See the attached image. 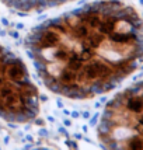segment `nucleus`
<instances>
[{
  "mask_svg": "<svg viewBox=\"0 0 143 150\" xmlns=\"http://www.w3.org/2000/svg\"><path fill=\"white\" fill-rule=\"evenodd\" d=\"M25 48L52 93L88 100L143 65V18L121 0H100L40 24Z\"/></svg>",
  "mask_w": 143,
  "mask_h": 150,
  "instance_id": "nucleus-1",
  "label": "nucleus"
},
{
  "mask_svg": "<svg viewBox=\"0 0 143 150\" xmlns=\"http://www.w3.org/2000/svg\"><path fill=\"white\" fill-rule=\"evenodd\" d=\"M97 136L108 149H143V80L126 87L107 104Z\"/></svg>",
  "mask_w": 143,
  "mask_h": 150,
  "instance_id": "nucleus-2",
  "label": "nucleus"
},
{
  "mask_svg": "<svg viewBox=\"0 0 143 150\" xmlns=\"http://www.w3.org/2000/svg\"><path fill=\"white\" fill-rule=\"evenodd\" d=\"M40 114V93L27 66L0 45V119L16 124L31 122Z\"/></svg>",
  "mask_w": 143,
  "mask_h": 150,
  "instance_id": "nucleus-3",
  "label": "nucleus"
},
{
  "mask_svg": "<svg viewBox=\"0 0 143 150\" xmlns=\"http://www.w3.org/2000/svg\"><path fill=\"white\" fill-rule=\"evenodd\" d=\"M7 7L21 13H31V11H42L48 8L60 6L63 3L72 0H1Z\"/></svg>",
  "mask_w": 143,
  "mask_h": 150,
  "instance_id": "nucleus-4",
  "label": "nucleus"
}]
</instances>
